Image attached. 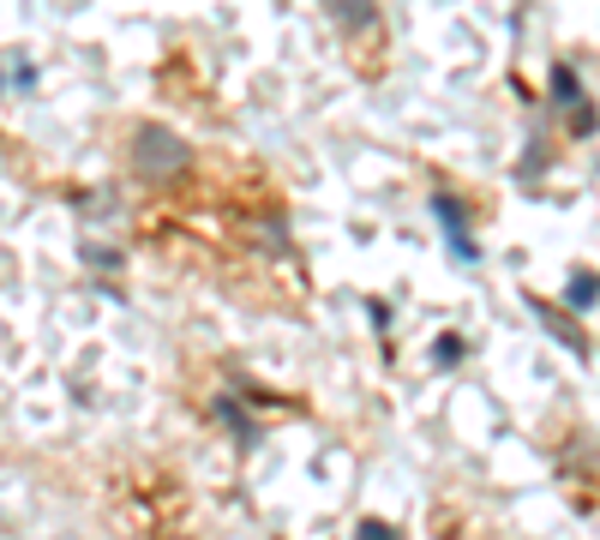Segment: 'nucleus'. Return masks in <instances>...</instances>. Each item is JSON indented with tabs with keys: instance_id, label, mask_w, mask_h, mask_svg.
I'll list each match as a JSON object with an SVG mask.
<instances>
[{
	"instance_id": "423d86ee",
	"label": "nucleus",
	"mask_w": 600,
	"mask_h": 540,
	"mask_svg": "<svg viewBox=\"0 0 600 540\" xmlns=\"http://www.w3.org/2000/svg\"><path fill=\"white\" fill-rule=\"evenodd\" d=\"M565 301L577 306V313H589V306L600 301V277L595 270H577V277H570V289H565Z\"/></svg>"
},
{
	"instance_id": "f257e3e1",
	"label": "nucleus",
	"mask_w": 600,
	"mask_h": 540,
	"mask_svg": "<svg viewBox=\"0 0 600 540\" xmlns=\"http://www.w3.org/2000/svg\"><path fill=\"white\" fill-rule=\"evenodd\" d=\"M133 169H138V180H150V187H169V180H181L193 169V150H186V138L169 133V126H138Z\"/></svg>"
},
{
	"instance_id": "f03ea898",
	"label": "nucleus",
	"mask_w": 600,
	"mask_h": 540,
	"mask_svg": "<svg viewBox=\"0 0 600 540\" xmlns=\"http://www.w3.org/2000/svg\"><path fill=\"white\" fill-rule=\"evenodd\" d=\"M432 216L444 223V235H451V252H456V259H468V265H475V259H480V247L468 240V216H463V204H456V199H444V192H439V199H432Z\"/></svg>"
},
{
	"instance_id": "0eeeda50",
	"label": "nucleus",
	"mask_w": 600,
	"mask_h": 540,
	"mask_svg": "<svg viewBox=\"0 0 600 540\" xmlns=\"http://www.w3.org/2000/svg\"><path fill=\"white\" fill-rule=\"evenodd\" d=\"M216 415H223V420H228V427H235V439H240V445H252V420H247V415H240V408H235V403H228V396H223V403H216Z\"/></svg>"
},
{
	"instance_id": "20e7f679",
	"label": "nucleus",
	"mask_w": 600,
	"mask_h": 540,
	"mask_svg": "<svg viewBox=\"0 0 600 540\" xmlns=\"http://www.w3.org/2000/svg\"><path fill=\"white\" fill-rule=\"evenodd\" d=\"M553 102H565V109H582V79H577V67H565V60L553 67Z\"/></svg>"
},
{
	"instance_id": "7ed1b4c3",
	"label": "nucleus",
	"mask_w": 600,
	"mask_h": 540,
	"mask_svg": "<svg viewBox=\"0 0 600 540\" xmlns=\"http://www.w3.org/2000/svg\"><path fill=\"white\" fill-rule=\"evenodd\" d=\"M325 7L342 31H366V24H373V0H325Z\"/></svg>"
},
{
	"instance_id": "6e6552de",
	"label": "nucleus",
	"mask_w": 600,
	"mask_h": 540,
	"mask_svg": "<svg viewBox=\"0 0 600 540\" xmlns=\"http://www.w3.org/2000/svg\"><path fill=\"white\" fill-rule=\"evenodd\" d=\"M354 540H397V529H385V522H361V535Z\"/></svg>"
},
{
	"instance_id": "39448f33",
	"label": "nucleus",
	"mask_w": 600,
	"mask_h": 540,
	"mask_svg": "<svg viewBox=\"0 0 600 540\" xmlns=\"http://www.w3.org/2000/svg\"><path fill=\"white\" fill-rule=\"evenodd\" d=\"M529 306H534V313L546 318V330H553V337L565 342L570 355H582V337H577V325H570V318H558V313H553V306H546V301H529Z\"/></svg>"
}]
</instances>
